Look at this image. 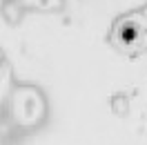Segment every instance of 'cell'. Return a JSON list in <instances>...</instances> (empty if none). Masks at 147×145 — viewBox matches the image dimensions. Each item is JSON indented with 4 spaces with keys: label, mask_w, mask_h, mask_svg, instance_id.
<instances>
[{
    "label": "cell",
    "mask_w": 147,
    "mask_h": 145,
    "mask_svg": "<svg viewBox=\"0 0 147 145\" xmlns=\"http://www.w3.org/2000/svg\"><path fill=\"white\" fill-rule=\"evenodd\" d=\"M114 43L125 54H140L147 47V20L140 14L125 16L114 29Z\"/></svg>",
    "instance_id": "6da1fadb"
}]
</instances>
